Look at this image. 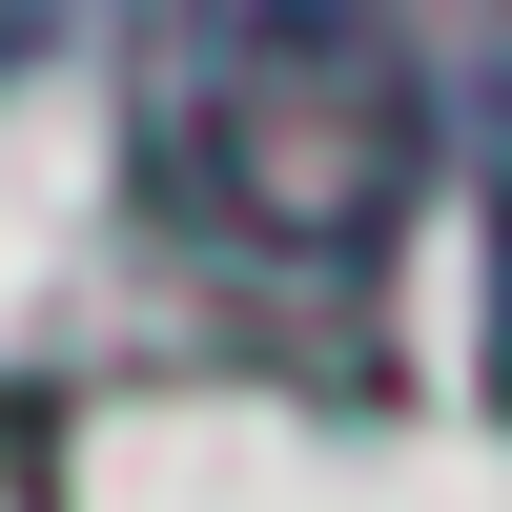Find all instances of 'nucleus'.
<instances>
[{
  "label": "nucleus",
  "instance_id": "1",
  "mask_svg": "<svg viewBox=\"0 0 512 512\" xmlns=\"http://www.w3.org/2000/svg\"><path fill=\"white\" fill-rule=\"evenodd\" d=\"M123 62V164L226 267L349 287L431 205V62L390 0H144Z\"/></svg>",
  "mask_w": 512,
  "mask_h": 512
},
{
  "label": "nucleus",
  "instance_id": "2",
  "mask_svg": "<svg viewBox=\"0 0 512 512\" xmlns=\"http://www.w3.org/2000/svg\"><path fill=\"white\" fill-rule=\"evenodd\" d=\"M472 205H492V369H512V62H492V123H472Z\"/></svg>",
  "mask_w": 512,
  "mask_h": 512
},
{
  "label": "nucleus",
  "instance_id": "3",
  "mask_svg": "<svg viewBox=\"0 0 512 512\" xmlns=\"http://www.w3.org/2000/svg\"><path fill=\"white\" fill-rule=\"evenodd\" d=\"M82 21H103V0H0V82H21V62H62Z\"/></svg>",
  "mask_w": 512,
  "mask_h": 512
}]
</instances>
